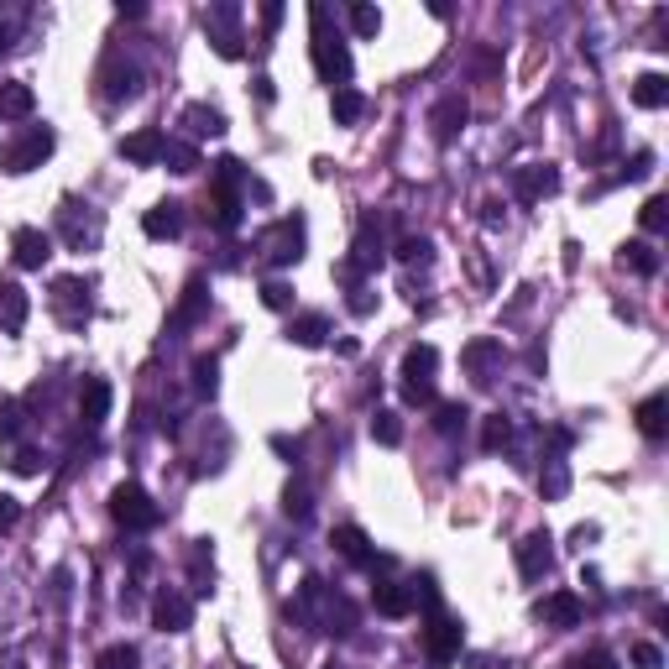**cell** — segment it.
Segmentation results:
<instances>
[{"label":"cell","mask_w":669,"mask_h":669,"mask_svg":"<svg viewBox=\"0 0 669 669\" xmlns=\"http://www.w3.org/2000/svg\"><path fill=\"white\" fill-rule=\"evenodd\" d=\"M351 27H356V37H377L382 32V11L377 6H351Z\"/></svg>","instance_id":"47"},{"label":"cell","mask_w":669,"mask_h":669,"mask_svg":"<svg viewBox=\"0 0 669 669\" xmlns=\"http://www.w3.org/2000/svg\"><path fill=\"white\" fill-rule=\"evenodd\" d=\"M199 309H204V283L194 278L189 288H183V304H178V314H173V325H194Z\"/></svg>","instance_id":"44"},{"label":"cell","mask_w":669,"mask_h":669,"mask_svg":"<svg viewBox=\"0 0 669 669\" xmlns=\"http://www.w3.org/2000/svg\"><path fill=\"white\" fill-rule=\"evenodd\" d=\"M513 560H518V575L523 581H544L549 570H555V539L544 534V528H534V534H523L513 544Z\"/></svg>","instance_id":"10"},{"label":"cell","mask_w":669,"mask_h":669,"mask_svg":"<svg viewBox=\"0 0 669 669\" xmlns=\"http://www.w3.org/2000/svg\"><path fill=\"white\" fill-rule=\"evenodd\" d=\"M16 523H21V502L16 497H0V534H11Z\"/></svg>","instance_id":"52"},{"label":"cell","mask_w":669,"mask_h":669,"mask_svg":"<svg viewBox=\"0 0 669 669\" xmlns=\"http://www.w3.org/2000/svg\"><path fill=\"white\" fill-rule=\"evenodd\" d=\"M372 440L387 445V450H392V445H403V419H398L392 408H377V413H372Z\"/></svg>","instance_id":"37"},{"label":"cell","mask_w":669,"mask_h":669,"mask_svg":"<svg viewBox=\"0 0 669 669\" xmlns=\"http://www.w3.org/2000/svg\"><path fill=\"white\" fill-rule=\"evenodd\" d=\"M11 257H16L21 272H37L42 262L53 257V236H48V230H37V225H21L11 236Z\"/></svg>","instance_id":"17"},{"label":"cell","mask_w":669,"mask_h":669,"mask_svg":"<svg viewBox=\"0 0 669 669\" xmlns=\"http://www.w3.org/2000/svg\"><path fill=\"white\" fill-rule=\"evenodd\" d=\"M434 372H440V351L429 340L408 345L403 366H398V387H403V403L408 408H429L434 403Z\"/></svg>","instance_id":"3"},{"label":"cell","mask_w":669,"mask_h":669,"mask_svg":"<svg viewBox=\"0 0 669 669\" xmlns=\"http://www.w3.org/2000/svg\"><path fill=\"white\" fill-rule=\"evenodd\" d=\"M596 534H602L596 523H575V528H570V549H586V544H596Z\"/></svg>","instance_id":"53"},{"label":"cell","mask_w":669,"mask_h":669,"mask_svg":"<svg viewBox=\"0 0 669 669\" xmlns=\"http://www.w3.org/2000/svg\"><path fill=\"white\" fill-rule=\"evenodd\" d=\"M37 95H32V84L27 79H6L0 84V121H21V115H32Z\"/></svg>","instance_id":"28"},{"label":"cell","mask_w":669,"mask_h":669,"mask_svg":"<svg viewBox=\"0 0 669 669\" xmlns=\"http://www.w3.org/2000/svg\"><path fill=\"white\" fill-rule=\"evenodd\" d=\"M345 262H351L361 278H366V272H377V267L387 262V241H382L377 215H366V220L356 225V241H351V257H345Z\"/></svg>","instance_id":"12"},{"label":"cell","mask_w":669,"mask_h":669,"mask_svg":"<svg viewBox=\"0 0 669 669\" xmlns=\"http://www.w3.org/2000/svg\"><path fill=\"white\" fill-rule=\"evenodd\" d=\"M11 466H16L21 476H32V471H37V455H32V450H21V455L11 460Z\"/></svg>","instance_id":"56"},{"label":"cell","mask_w":669,"mask_h":669,"mask_svg":"<svg viewBox=\"0 0 669 669\" xmlns=\"http://www.w3.org/2000/svg\"><path fill=\"white\" fill-rule=\"evenodd\" d=\"M100 84H105V89H100L105 100H131L136 84H142V74H136V63H126L121 53H110L105 68H100Z\"/></svg>","instance_id":"20"},{"label":"cell","mask_w":669,"mask_h":669,"mask_svg":"<svg viewBox=\"0 0 669 669\" xmlns=\"http://www.w3.org/2000/svg\"><path fill=\"white\" fill-rule=\"evenodd\" d=\"M539 492H544L549 502L570 492V466H565L560 455H549V460H544V471H539Z\"/></svg>","instance_id":"36"},{"label":"cell","mask_w":669,"mask_h":669,"mask_svg":"<svg viewBox=\"0 0 669 669\" xmlns=\"http://www.w3.org/2000/svg\"><path fill=\"white\" fill-rule=\"evenodd\" d=\"M471 121V100L466 95H445L440 105L429 110V131H434V142H455L460 131H466Z\"/></svg>","instance_id":"16"},{"label":"cell","mask_w":669,"mask_h":669,"mask_svg":"<svg viewBox=\"0 0 669 669\" xmlns=\"http://www.w3.org/2000/svg\"><path fill=\"white\" fill-rule=\"evenodd\" d=\"M163 168H168V173H199V147H194V142H178V136H168Z\"/></svg>","instance_id":"35"},{"label":"cell","mask_w":669,"mask_h":669,"mask_svg":"<svg viewBox=\"0 0 669 669\" xmlns=\"http://www.w3.org/2000/svg\"><path fill=\"white\" fill-rule=\"evenodd\" d=\"M513 445V419L507 413H492L487 429H481V450H507Z\"/></svg>","instance_id":"39"},{"label":"cell","mask_w":669,"mask_h":669,"mask_svg":"<svg viewBox=\"0 0 669 669\" xmlns=\"http://www.w3.org/2000/svg\"><path fill=\"white\" fill-rule=\"evenodd\" d=\"M309 53H314V74L330 89H345V79H351V48H345V37H340L325 0L309 6Z\"/></svg>","instance_id":"1"},{"label":"cell","mask_w":669,"mask_h":669,"mask_svg":"<svg viewBox=\"0 0 669 669\" xmlns=\"http://www.w3.org/2000/svg\"><path fill=\"white\" fill-rule=\"evenodd\" d=\"M58 230H63V241L74 246V251H84V246H95V241H100V215L89 210V215L79 220V204L68 199L63 210H58Z\"/></svg>","instance_id":"19"},{"label":"cell","mask_w":669,"mask_h":669,"mask_svg":"<svg viewBox=\"0 0 669 669\" xmlns=\"http://www.w3.org/2000/svg\"><path fill=\"white\" fill-rule=\"evenodd\" d=\"M6 48H11V42H6V27H0V53H6Z\"/></svg>","instance_id":"58"},{"label":"cell","mask_w":669,"mask_h":669,"mask_svg":"<svg viewBox=\"0 0 669 669\" xmlns=\"http://www.w3.org/2000/svg\"><path fill=\"white\" fill-rule=\"evenodd\" d=\"M95 283L89 278H53V314L63 319L68 330H84L89 314H95Z\"/></svg>","instance_id":"8"},{"label":"cell","mask_w":669,"mask_h":669,"mask_svg":"<svg viewBox=\"0 0 669 669\" xmlns=\"http://www.w3.org/2000/svg\"><path fill=\"white\" fill-rule=\"evenodd\" d=\"M638 225L649 230V236H664V230H669V199H664V194L643 199V210H638Z\"/></svg>","instance_id":"38"},{"label":"cell","mask_w":669,"mask_h":669,"mask_svg":"<svg viewBox=\"0 0 669 669\" xmlns=\"http://www.w3.org/2000/svg\"><path fill=\"white\" fill-rule=\"evenodd\" d=\"M21 434V403H0V440H16Z\"/></svg>","instance_id":"50"},{"label":"cell","mask_w":669,"mask_h":669,"mask_svg":"<svg viewBox=\"0 0 669 669\" xmlns=\"http://www.w3.org/2000/svg\"><path fill=\"white\" fill-rule=\"evenodd\" d=\"M513 194L523 204H539L549 194H560V168L555 163H528V168H518L513 173Z\"/></svg>","instance_id":"15"},{"label":"cell","mask_w":669,"mask_h":669,"mask_svg":"<svg viewBox=\"0 0 669 669\" xmlns=\"http://www.w3.org/2000/svg\"><path fill=\"white\" fill-rule=\"evenodd\" d=\"M372 607L382 617H408L413 607H419V596H413V586H403V581H377L372 586Z\"/></svg>","instance_id":"24"},{"label":"cell","mask_w":669,"mask_h":669,"mask_svg":"<svg viewBox=\"0 0 669 669\" xmlns=\"http://www.w3.org/2000/svg\"><path fill=\"white\" fill-rule=\"evenodd\" d=\"M649 168H654V152H638L633 163L622 168V178H633V183H638V178H649Z\"/></svg>","instance_id":"54"},{"label":"cell","mask_w":669,"mask_h":669,"mask_svg":"<svg viewBox=\"0 0 669 669\" xmlns=\"http://www.w3.org/2000/svg\"><path fill=\"white\" fill-rule=\"evenodd\" d=\"M539 622H544V628H581V617H586V602H581V596H575V591H549V596H539Z\"/></svg>","instance_id":"14"},{"label":"cell","mask_w":669,"mask_h":669,"mask_svg":"<svg viewBox=\"0 0 669 669\" xmlns=\"http://www.w3.org/2000/svg\"><path fill=\"white\" fill-rule=\"evenodd\" d=\"M330 544H335V555H340V560H351V565H361V570H366V565H377L372 539H366L356 523H340L335 534H330Z\"/></svg>","instance_id":"23"},{"label":"cell","mask_w":669,"mask_h":669,"mask_svg":"<svg viewBox=\"0 0 669 669\" xmlns=\"http://www.w3.org/2000/svg\"><path fill=\"white\" fill-rule=\"evenodd\" d=\"M215 387H220V361L215 356H199L194 361V392H199V398H215Z\"/></svg>","instance_id":"42"},{"label":"cell","mask_w":669,"mask_h":669,"mask_svg":"<svg viewBox=\"0 0 669 669\" xmlns=\"http://www.w3.org/2000/svg\"><path fill=\"white\" fill-rule=\"evenodd\" d=\"M330 340V319L325 314H293L288 319V345H304V351H319V345Z\"/></svg>","instance_id":"25"},{"label":"cell","mask_w":669,"mask_h":669,"mask_svg":"<svg viewBox=\"0 0 669 669\" xmlns=\"http://www.w3.org/2000/svg\"><path fill=\"white\" fill-rule=\"evenodd\" d=\"M262 304H267L272 314L293 309V283H283V278H267V283H262Z\"/></svg>","instance_id":"45"},{"label":"cell","mask_w":669,"mask_h":669,"mask_svg":"<svg viewBox=\"0 0 669 669\" xmlns=\"http://www.w3.org/2000/svg\"><path fill=\"white\" fill-rule=\"evenodd\" d=\"M460 361H466V372H471L476 387H492L497 372H502V361H507V351H502V340L481 335V340H471L466 351H460Z\"/></svg>","instance_id":"11"},{"label":"cell","mask_w":669,"mask_h":669,"mask_svg":"<svg viewBox=\"0 0 669 669\" xmlns=\"http://www.w3.org/2000/svg\"><path fill=\"white\" fill-rule=\"evenodd\" d=\"M178 126L189 131V136H225V110H215V105H183V115H178Z\"/></svg>","instance_id":"27"},{"label":"cell","mask_w":669,"mask_h":669,"mask_svg":"<svg viewBox=\"0 0 669 669\" xmlns=\"http://www.w3.org/2000/svg\"><path fill=\"white\" fill-rule=\"evenodd\" d=\"M136 659H142V654H136V643H110L95 669H136Z\"/></svg>","instance_id":"46"},{"label":"cell","mask_w":669,"mask_h":669,"mask_svg":"<svg viewBox=\"0 0 669 669\" xmlns=\"http://www.w3.org/2000/svg\"><path fill=\"white\" fill-rule=\"evenodd\" d=\"M241 210H246V204H241L236 189H210V220H215L220 230H236V225H241Z\"/></svg>","instance_id":"31"},{"label":"cell","mask_w":669,"mask_h":669,"mask_svg":"<svg viewBox=\"0 0 669 669\" xmlns=\"http://www.w3.org/2000/svg\"><path fill=\"white\" fill-rule=\"evenodd\" d=\"M152 622H157V633H189L194 628V602L183 591H157L152 596Z\"/></svg>","instance_id":"13"},{"label":"cell","mask_w":669,"mask_h":669,"mask_svg":"<svg viewBox=\"0 0 669 669\" xmlns=\"http://www.w3.org/2000/svg\"><path fill=\"white\" fill-rule=\"evenodd\" d=\"M163 147H168V136L157 126H142V131L121 136V157L136 163V168H157V163H163Z\"/></svg>","instance_id":"18"},{"label":"cell","mask_w":669,"mask_h":669,"mask_svg":"<svg viewBox=\"0 0 669 669\" xmlns=\"http://www.w3.org/2000/svg\"><path fill=\"white\" fill-rule=\"evenodd\" d=\"M53 147H58V136H53V126H27L16 136V142H6V152H0V168L6 173H32V168H42L53 157Z\"/></svg>","instance_id":"4"},{"label":"cell","mask_w":669,"mask_h":669,"mask_svg":"<svg viewBox=\"0 0 669 669\" xmlns=\"http://www.w3.org/2000/svg\"><path fill=\"white\" fill-rule=\"evenodd\" d=\"M110 518L121 523V528H136V534H142V528H157V502L147 497V487H136V481H121V487L110 492Z\"/></svg>","instance_id":"7"},{"label":"cell","mask_w":669,"mask_h":669,"mask_svg":"<svg viewBox=\"0 0 669 669\" xmlns=\"http://www.w3.org/2000/svg\"><path fill=\"white\" fill-rule=\"evenodd\" d=\"M466 424H471V408L466 403H434V429H440L445 440L466 434Z\"/></svg>","instance_id":"34"},{"label":"cell","mask_w":669,"mask_h":669,"mask_svg":"<svg viewBox=\"0 0 669 669\" xmlns=\"http://www.w3.org/2000/svg\"><path fill=\"white\" fill-rule=\"evenodd\" d=\"M633 669H664V649L659 643H633Z\"/></svg>","instance_id":"49"},{"label":"cell","mask_w":669,"mask_h":669,"mask_svg":"<svg viewBox=\"0 0 669 669\" xmlns=\"http://www.w3.org/2000/svg\"><path fill=\"white\" fill-rule=\"evenodd\" d=\"M345 309H351L356 319H361V314H372V309H377V298H372V288H366V283H361V288H351V298H345Z\"/></svg>","instance_id":"51"},{"label":"cell","mask_w":669,"mask_h":669,"mask_svg":"<svg viewBox=\"0 0 669 669\" xmlns=\"http://www.w3.org/2000/svg\"><path fill=\"white\" fill-rule=\"evenodd\" d=\"M617 262H622V267H633L638 278H654V272H659V251H654L649 241H628Z\"/></svg>","instance_id":"33"},{"label":"cell","mask_w":669,"mask_h":669,"mask_svg":"<svg viewBox=\"0 0 669 669\" xmlns=\"http://www.w3.org/2000/svg\"><path fill=\"white\" fill-rule=\"evenodd\" d=\"M27 314H32L27 288H21V283H0V330L21 335V330H27Z\"/></svg>","instance_id":"22"},{"label":"cell","mask_w":669,"mask_h":669,"mask_svg":"<svg viewBox=\"0 0 669 669\" xmlns=\"http://www.w3.org/2000/svg\"><path fill=\"white\" fill-rule=\"evenodd\" d=\"M241 6L236 0H220V6H210L204 11V32H210V42H215V53L225 58V63H236L246 48H241Z\"/></svg>","instance_id":"9"},{"label":"cell","mask_w":669,"mask_h":669,"mask_svg":"<svg viewBox=\"0 0 669 669\" xmlns=\"http://www.w3.org/2000/svg\"><path fill=\"white\" fill-rule=\"evenodd\" d=\"M633 105L638 110H664L669 105V79L664 74H638L633 79Z\"/></svg>","instance_id":"30"},{"label":"cell","mask_w":669,"mask_h":669,"mask_svg":"<svg viewBox=\"0 0 669 669\" xmlns=\"http://www.w3.org/2000/svg\"><path fill=\"white\" fill-rule=\"evenodd\" d=\"M142 230H147L152 241H178V236H183V204H178V199L152 204V210L142 215Z\"/></svg>","instance_id":"21"},{"label":"cell","mask_w":669,"mask_h":669,"mask_svg":"<svg viewBox=\"0 0 669 669\" xmlns=\"http://www.w3.org/2000/svg\"><path fill=\"white\" fill-rule=\"evenodd\" d=\"M398 262H408V267H429V262H434V241H424V236H403V241H398Z\"/></svg>","instance_id":"41"},{"label":"cell","mask_w":669,"mask_h":669,"mask_svg":"<svg viewBox=\"0 0 669 669\" xmlns=\"http://www.w3.org/2000/svg\"><path fill=\"white\" fill-rule=\"evenodd\" d=\"M460 649H466V622L434 607L429 622H424V654H429L434 664H455Z\"/></svg>","instance_id":"6"},{"label":"cell","mask_w":669,"mask_h":669,"mask_svg":"<svg viewBox=\"0 0 669 669\" xmlns=\"http://www.w3.org/2000/svg\"><path fill=\"white\" fill-rule=\"evenodd\" d=\"M105 413H110V382L105 377H89L84 392H79V419H84V429H100Z\"/></svg>","instance_id":"26"},{"label":"cell","mask_w":669,"mask_h":669,"mask_svg":"<svg viewBox=\"0 0 669 669\" xmlns=\"http://www.w3.org/2000/svg\"><path fill=\"white\" fill-rule=\"evenodd\" d=\"M278 21H283V6H278V0H267V6H262V27L278 32Z\"/></svg>","instance_id":"55"},{"label":"cell","mask_w":669,"mask_h":669,"mask_svg":"<svg viewBox=\"0 0 669 669\" xmlns=\"http://www.w3.org/2000/svg\"><path fill=\"white\" fill-rule=\"evenodd\" d=\"M241 183H246V168L236 163V157H220L215 173H210V189H236L241 194Z\"/></svg>","instance_id":"43"},{"label":"cell","mask_w":669,"mask_h":669,"mask_svg":"<svg viewBox=\"0 0 669 669\" xmlns=\"http://www.w3.org/2000/svg\"><path fill=\"white\" fill-rule=\"evenodd\" d=\"M257 251H262V262H272V267H293L298 257H304V215L272 220L257 236Z\"/></svg>","instance_id":"5"},{"label":"cell","mask_w":669,"mask_h":669,"mask_svg":"<svg viewBox=\"0 0 669 669\" xmlns=\"http://www.w3.org/2000/svg\"><path fill=\"white\" fill-rule=\"evenodd\" d=\"M565 669H617V659L607 649H586V654H575Z\"/></svg>","instance_id":"48"},{"label":"cell","mask_w":669,"mask_h":669,"mask_svg":"<svg viewBox=\"0 0 669 669\" xmlns=\"http://www.w3.org/2000/svg\"><path fill=\"white\" fill-rule=\"evenodd\" d=\"M298 612H304L309 622H314V633H351V602H345V596H335L325 581H309L298 586Z\"/></svg>","instance_id":"2"},{"label":"cell","mask_w":669,"mask_h":669,"mask_svg":"<svg viewBox=\"0 0 669 669\" xmlns=\"http://www.w3.org/2000/svg\"><path fill=\"white\" fill-rule=\"evenodd\" d=\"M638 429L649 434V440H664V434H669V398H664V392H654V398L638 403Z\"/></svg>","instance_id":"29"},{"label":"cell","mask_w":669,"mask_h":669,"mask_svg":"<svg viewBox=\"0 0 669 669\" xmlns=\"http://www.w3.org/2000/svg\"><path fill=\"white\" fill-rule=\"evenodd\" d=\"M330 115H335V126H356L361 115H366V95H361V89H351V84L335 89V95H330Z\"/></svg>","instance_id":"32"},{"label":"cell","mask_w":669,"mask_h":669,"mask_svg":"<svg viewBox=\"0 0 669 669\" xmlns=\"http://www.w3.org/2000/svg\"><path fill=\"white\" fill-rule=\"evenodd\" d=\"M283 513H288V518H298V523H309V513H314V497H309V487H304V481H288V492H283Z\"/></svg>","instance_id":"40"},{"label":"cell","mask_w":669,"mask_h":669,"mask_svg":"<svg viewBox=\"0 0 669 669\" xmlns=\"http://www.w3.org/2000/svg\"><path fill=\"white\" fill-rule=\"evenodd\" d=\"M481 220L497 225V220H502V204H497V199H487V204H481Z\"/></svg>","instance_id":"57"}]
</instances>
